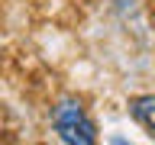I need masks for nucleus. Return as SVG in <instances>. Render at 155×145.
I'll list each match as a JSON object with an SVG mask.
<instances>
[{
  "label": "nucleus",
  "mask_w": 155,
  "mask_h": 145,
  "mask_svg": "<svg viewBox=\"0 0 155 145\" xmlns=\"http://www.w3.org/2000/svg\"><path fill=\"white\" fill-rule=\"evenodd\" d=\"M52 126H55L58 139L68 145H94L97 142V126L87 116L81 100H71V97L58 100L55 110H52Z\"/></svg>",
  "instance_id": "1"
},
{
  "label": "nucleus",
  "mask_w": 155,
  "mask_h": 145,
  "mask_svg": "<svg viewBox=\"0 0 155 145\" xmlns=\"http://www.w3.org/2000/svg\"><path fill=\"white\" fill-rule=\"evenodd\" d=\"M129 113H133V116H136V123H139L145 132L155 139V94L133 97V100H129Z\"/></svg>",
  "instance_id": "2"
}]
</instances>
